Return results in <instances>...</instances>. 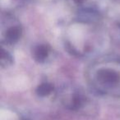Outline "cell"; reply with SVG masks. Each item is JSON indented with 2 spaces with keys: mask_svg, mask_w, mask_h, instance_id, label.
Returning a JSON list of instances; mask_svg holds the SVG:
<instances>
[{
  "mask_svg": "<svg viewBox=\"0 0 120 120\" xmlns=\"http://www.w3.org/2000/svg\"><path fill=\"white\" fill-rule=\"evenodd\" d=\"M94 75L97 82L105 85H113L120 81V71L117 70L115 67H102L96 70Z\"/></svg>",
  "mask_w": 120,
  "mask_h": 120,
  "instance_id": "obj_1",
  "label": "cell"
},
{
  "mask_svg": "<svg viewBox=\"0 0 120 120\" xmlns=\"http://www.w3.org/2000/svg\"><path fill=\"white\" fill-rule=\"evenodd\" d=\"M49 47L45 45H39L33 49V58L35 61L39 63L44 62L49 56Z\"/></svg>",
  "mask_w": 120,
  "mask_h": 120,
  "instance_id": "obj_2",
  "label": "cell"
},
{
  "mask_svg": "<svg viewBox=\"0 0 120 120\" xmlns=\"http://www.w3.org/2000/svg\"><path fill=\"white\" fill-rule=\"evenodd\" d=\"M22 35V28L18 26H12L8 29L5 34L6 41L9 44H14L20 39Z\"/></svg>",
  "mask_w": 120,
  "mask_h": 120,
  "instance_id": "obj_3",
  "label": "cell"
},
{
  "mask_svg": "<svg viewBox=\"0 0 120 120\" xmlns=\"http://www.w3.org/2000/svg\"><path fill=\"white\" fill-rule=\"evenodd\" d=\"M3 67H7L12 64V57L8 53L5 52L3 49V53H2V60H1Z\"/></svg>",
  "mask_w": 120,
  "mask_h": 120,
  "instance_id": "obj_4",
  "label": "cell"
},
{
  "mask_svg": "<svg viewBox=\"0 0 120 120\" xmlns=\"http://www.w3.org/2000/svg\"><path fill=\"white\" fill-rule=\"evenodd\" d=\"M51 89V86H50L49 84H42L41 86H40V92H44V93H48L49 91Z\"/></svg>",
  "mask_w": 120,
  "mask_h": 120,
  "instance_id": "obj_5",
  "label": "cell"
},
{
  "mask_svg": "<svg viewBox=\"0 0 120 120\" xmlns=\"http://www.w3.org/2000/svg\"><path fill=\"white\" fill-rule=\"evenodd\" d=\"M4 116L6 117V118H4V116H2L1 115V120H15V115L12 114V113H7V115L4 114Z\"/></svg>",
  "mask_w": 120,
  "mask_h": 120,
  "instance_id": "obj_6",
  "label": "cell"
},
{
  "mask_svg": "<svg viewBox=\"0 0 120 120\" xmlns=\"http://www.w3.org/2000/svg\"><path fill=\"white\" fill-rule=\"evenodd\" d=\"M73 1H75L76 3H78V4H79V3H82V2H83L84 0H73Z\"/></svg>",
  "mask_w": 120,
  "mask_h": 120,
  "instance_id": "obj_7",
  "label": "cell"
}]
</instances>
